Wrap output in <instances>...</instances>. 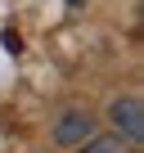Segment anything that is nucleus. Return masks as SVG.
<instances>
[{
  "label": "nucleus",
  "instance_id": "nucleus-3",
  "mask_svg": "<svg viewBox=\"0 0 144 153\" xmlns=\"http://www.w3.org/2000/svg\"><path fill=\"white\" fill-rule=\"evenodd\" d=\"M77 153H126V144H122V135H86Z\"/></svg>",
  "mask_w": 144,
  "mask_h": 153
},
{
  "label": "nucleus",
  "instance_id": "nucleus-2",
  "mask_svg": "<svg viewBox=\"0 0 144 153\" xmlns=\"http://www.w3.org/2000/svg\"><path fill=\"white\" fill-rule=\"evenodd\" d=\"M95 131V117L86 113V108H68L59 122H54V144H63V149H72V144H81L86 135Z\"/></svg>",
  "mask_w": 144,
  "mask_h": 153
},
{
  "label": "nucleus",
  "instance_id": "nucleus-1",
  "mask_svg": "<svg viewBox=\"0 0 144 153\" xmlns=\"http://www.w3.org/2000/svg\"><path fill=\"white\" fill-rule=\"evenodd\" d=\"M108 122H113V131H117L122 140H131V144H140V140H144V108H140V99H135V95L113 99Z\"/></svg>",
  "mask_w": 144,
  "mask_h": 153
},
{
  "label": "nucleus",
  "instance_id": "nucleus-4",
  "mask_svg": "<svg viewBox=\"0 0 144 153\" xmlns=\"http://www.w3.org/2000/svg\"><path fill=\"white\" fill-rule=\"evenodd\" d=\"M72 5H77V0H72Z\"/></svg>",
  "mask_w": 144,
  "mask_h": 153
}]
</instances>
